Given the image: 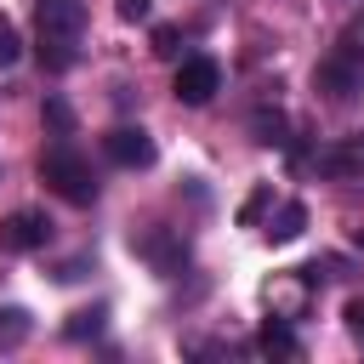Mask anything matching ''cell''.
Segmentation results:
<instances>
[{
    "mask_svg": "<svg viewBox=\"0 0 364 364\" xmlns=\"http://www.w3.org/2000/svg\"><path fill=\"white\" fill-rule=\"evenodd\" d=\"M46 125H51L57 136H68V131H74V114H68V102H63V97H46Z\"/></svg>",
    "mask_w": 364,
    "mask_h": 364,
    "instance_id": "cell-15",
    "label": "cell"
},
{
    "mask_svg": "<svg viewBox=\"0 0 364 364\" xmlns=\"http://www.w3.org/2000/svg\"><path fill=\"white\" fill-rule=\"evenodd\" d=\"M80 273H85V256H74V262H63V267H57V279H80Z\"/></svg>",
    "mask_w": 364,
    "mask_h": 364,
    "instance_id": "cell-20",
    "label": "cell"
},
{
    "mask_svg": "<svg viewBox=\"0 0 364 364\" xmlns=\"http://www.w3.org/2000/svg\"><path fill=\"white\" fill-rule=\"evenodd\" d=\"M267 205H273V182H256V188L245 193V205H239V228H256V222L267 216Z\"/></svg>",
    "mask_w": 364,
    "mask_h": 364,
    "instance_id": "cell-12",
    "label": "cell"
},
{
    "mask_svg": "<svg viewBox=\"0 0 364 364\" xmlns=\"http://www.w3.org/2000/svg\"><path fill=\"white\" fill-rule=\"evenodd\" d=\"M131 250H136L142 262H154L159 273L182 267V256H188V245H182L176 233H165V228H154V233H136V239H131Z\"/></svg>",
    "mask_w": 364,
    "mask_h": 364,
    "instance_id": "cell-8",
    "label": "cell"
},
{
    "mask_svg": "<svg viewBox=\"0 0 364 364\" xmlns=\"http://www.w3.org/2000/svg\"><path fill=\"white\" fill-rule=\"evenodd\" d=\"M40 182H46L57 199H68V205H91V199H97L91 159H85L80 148H68V142H57V148L40 154Z\"/></svg>",
    "mask_w": 364,
    "mask_h": 364,
    "instance_id": "cell-2",
    "label": "cell"
},
{
    "mask_svg": "<svg viewBox=\"0 0 364 364\" xmlns=\"http://www.w3.org/2000/svg\"><path fill=\"white\" fill-rule=\"evenodd\" d=\"M80 40H85V0H34V51L46 74L74 68Z\"/></svg>",
    "mask_w": 364,
    "mask_h": 364,
    "instance_id": "cell-1",
    "label": "cell"
},
{
    "mask_svg": "<svg viewBox=\"0 0 364 364\" xmlns=\"http://www.w3.org/2000/svg\"><path fill=\"white\" fill-rule=\"evenodd\" d=\"M307 284H313V267H296V273H273L262 284V301L279 313V318H301L307 313Z\"/></svg>",
    "mask_w": 364,
    "mask_h": 364,
    "instance_id": "cell-6",
    "label": "cell"
},
{
    "mask_svg": "<svg viewBox=\"0 0 364 364\" xmlns=\"http://www.w3.org/2000/svg\"><path fill=\"white\" fill-rule=\"evenodd\" d=\"M28 330H34V324H28L23 307H0V347H23Z\"/></svg>",
    "mask_w": 364,
    "mask_h": 364,
    "instance_id": "cell-13",
    "label": "cell"
},
{
    "mask_svg": "<svg viewBox=\"0 0 364 364\" xmlns=\"http://www.w3.org/2000/svg\"><path fill=\"white\" fill-rule=\"evenodd\" d=\"M171 91H176V102H188V108H205V102L222 91V63H216V57H182V63H176V80H171Z\"/></svg>",
    "mask_w": 364,
    "mask_h": 364,
    "instance_id": "cell-4",
    "label": "cell"
},
{
    "mask_svg": "<svg viewBox=\"0 0 364 364\" xmlns=\"http://www.w3.org/2000/svg\"><path fill=\"white\" fill-rule=\"evenodd\" d=\"M262 353H279V358H301V341H296V330H290V318H267L262 324Z\"/></svg>",
    "mask_w": 364,
    "mask_h": 364,
    "instance_id": "cell-10",
    "label": "cell"
},
{
    "mask_svg": "<svg viewBox=\"0 0 364 364\" xmlns=\"http://www.w3.org/2000/svg\"><path fill=\"white\" fill-rule=\"evenodd\" d=\"M250 125H256V142H290V136H284V114H267V108H262Z\"/></svg>",
    "mask_w": 364,
    "mask_h": 364,
    "instance_id": "cell-14",
    "label": "cell"
},
{
    "mask_svg": "<svg viewBox=\"0 0 364 364\" xmlns=\"http://www.w3.org/2000/svg\"><path fill=\"white\" fill-rule=\"evenodd\" d=\"M46 239H51V222H46L40 210H11V216L0 222V250L28 256V250H46Z\"/></svg>",
    "mask_w": 364,
    "mask_h": 364,
    "instance_id": "cell-7",
    "label": "cell"
},
{
    "mask_svg": "<svg viewBox=\"0 0 364 364\" xmlns=\"http://www.w3.org/2000/svg\"><path fill=\"white\" fill-rule=\"evenodd\" d=\"M17 57H23V40H17V28L0 17V68H11Z\"/></svg>",
    "mask_w": 364,
    "mask_h": 364,
    "instance_id": "cell-17",
    "label": "cell"
},
{
    "mask_svg": "<svg viewBox=\"0 0 364 364\" xmlns=\"http://www.w3.org/2000/svg\"><path fill=\"white\" fill-rule=\"evenodd\" d=\"M102 154H108L114 165H125V171H148V165L159 159V148H154V136H148L142 125H114V131L102 136Z\"/></svg>",
    "mask_w": 364,
    "mask_h": 364,
    "instance_id": "cell-5",
    "label": "cell"
},
{
    "mask_svg": "<svg viewBox=\"0 0 364 364\" xmlns=\"http://www.w3.org/2000/svg\"><path fill=\"white\" fill-rule=\"evenodd\" d=\"M102 318H108L102 307H80V313H68L63 336H68V341H97V336H102Z\"/></svg>",
    "mask_w": 364,
    "mask_h": 364,
    "instance_id": "cell-11",
    "label": "cell"
},
{
    "mask_svg": "<svg viewBox=\"0 0 364 364\" xmlns=\"http://www.w3.org/2000/svg\"><path fill=\"white\" fill-rule=\"evenodd\" d=\"M114 11H119L125 23H148V11H154V0H114Z\"/></svg>",
    "mask_w": 364,
    "mask_h": 364,
    "instance_id": "cell-18",
    "label": "cell"
},
{
    "mask_svg": "<svg viewBox=\"0 0 364 364\" xmlns=\"http://www.w3.org/2000/svg\"><path fill=\"white\" fill-rule=\"evenodd\" d=\"M347 324H353V336L364 341V301H353V307H347Z\"/></svg>",
    "mask_w": 364,
    "mask_h": 364,
    "instance_id": "cell-19",
    "label": "cell"
},
{
    "mask_svg": "<svg viewBox=\"0 0 364 364\" xmlns=\"http://www.w3.org/2000/svg\"><path fill=\"white\" fill-rule=\"evenodd\" d=\"M318 91H324L330 102H353V97H364V46H358V40L324 51V63H318Z\"/></svg>",
    "mask_w": 364,
    "mask_h": 364,
    "instance_id": "cell-3",
    "label": "cell"
},
{
    "mask_svg": "<svg viewBox=\"0 0 364 364\" xmlns=\"http://www.w3.org/2000/svg\"><path fill=\"white\" fill-rule=\"evenodd\" d=\"M301 228H307V205H296V199H284V205L267 216V239H273V245L301 239Z\"/></svg>",
    "mask_w": 364,
    "mask_h": 364,
    "instance_id": "cell-9",
    "label": "cell"
},
{
    "mask_svg": "<svg viewBox=\"0 0 364 364\" xmlns=\"http://www.w3.org/2000/svg\"><path fill=\"white\" fill-rule=\"evenodd\" d=\"M176 51H182V28L159 23V28H154V57H176Z\"/></svg>",
    "mask_w": 364,
    "mask_h": 364,
    "instance_id": "cell-16",
    "label": "cell"
},
{
    "mask_svg": "<svg viewBox=\"0 0 364 364\" xmlns=\"http://www.w3.org/2000/svg\"><path fill=\"white\" fill-rule=\"evenodd\" d=\"M353 40H364V11H358V23H353Z\"/></svg>",
    "mask_w": 364,
    "mask_h": 364,
    "instance_id": "cell-21",
    "label": "cell"
}]
</instances>
